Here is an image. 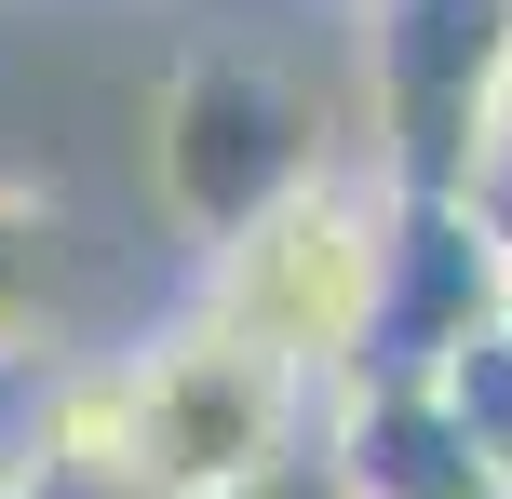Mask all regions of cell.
<instances>
[{"mask_svg":"<svg viewBox=\"0 0 512 499\" xmlns=\"http://www.w3.org/2000/svg\"><path fill=\"white\" fill-rule=\"evenodd\" d=\"M378 243H391V176L378 162H310L283 203H256L243 230L203 243V284H189V311L230 324L243 351H270V365H297L310 392H337V378L364 365V311H378Z\"/></svg>","mask_w":512,"mask_h":499,"instance_id":"6da1fadb","label":"cell"},{"mask_svg":"<svg viewBox=\"0 0 512 499\" xmlns=\"http://www.w3.org/2000/svg\"><path fill=\"white\" fill-rule=\"evenodd\" d=\"M310 162H337V135H324V108L283 81V54L189 41L176 68H162V95H149V203H162L176 243L243 230V216L283 203Z\"/></svg>","mask_w":512,"mask_h":499,"instance_id":"7a4b0ae2","label":"cell"},{"mask_svg":"<svg viewBox=\"0 0 512 499\" xmlns=\"http://www.w3.org/2000/svg\"><path fill=\"white\" fill-rule=\"evenodd\" d=\"M135 405H149V473L176 499H216V486H256L283 459H310L324 432V392L270 351H243L230 324L176 311L162 338H135Z\"/></svg>","mask_w":512,"mask_h":499,"instance_id":"3957f363","label":"cell"},{"mask_svg":"<svg viewBox=\"0 0 512 499\" xmlns=\"http://www.w3.org/2000/svg\"><path fill=\"white\" fill-rule=\"evenodd\" d=\"M364 68V162L391 189H472V122L512 54V0H351Z\"/></svg>","mask_w":512,"mask_h":499,"instance_id":"277c9868","label":"cell"},{"mask_svg":"<svg viewBox=\"0 0 512 499\" xmlns=\"http://www.w3.org/2000/svg\"><path fill=\"white\" fill-rule=\"evenodd\" d=\"M499 311H512V230L472 189H391L378 311H364V365L351 378H445Z\"/></svg>","mask_w":512,"mask_h":499,"instance_id":"5b68a950","label":"cell"},{"mask_svg":"<svg viewBox=\"0 0 512 499\" xmlns=\"http://www.w3.org/2000/svg\"><path fill=\"white\" fill-rule=\"evenodd\" d=\"M41 311H54V203L0 189V338H41Z\"/></svg>","mask_w":512,"mask_h":499,"instance_id":"8992f818","label":"cell"},{"mask_svg":"<svg viewBox=\"0 0 512 499\" xmlns=\"http://www.w3.org/2000/svg\"><path fill=\"white\" fill-rule=\"evenodd\" d=\"M472 203L512 230V54H499V81H486V122H472Z\"/></svg>","mask_w":512,"mask_h":499,"instance_id":"52a82bcc","label":"cell"},{"mask_svg":"<svg viewBox=\"0 0 512 499\" xmlns=\"http://www.w3.org/2000/svg\"><path fill=\"white\" fill-rule=\"evenodd\" d=\"M14 499H176L162 473H108V459H27Z\"/></svg>","mask_w":512,"mask_h":499,"instance_id":"ba28073f","label":"cell"},{"mask_svg":"<svg viewBox=\"0 0 512 499\" xmlns=\"http://www.w3.org/2000/svg\"><path fill=\"white\" fill-rule=\"evenodd\" d=\"M0 499H14V473H0Z\"/></svg>","mask_w":512,"mask_h":499,"instance_id":"9c48e42d","label":"cell"}]
</instances>
